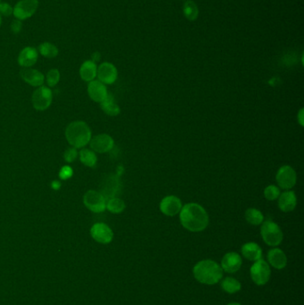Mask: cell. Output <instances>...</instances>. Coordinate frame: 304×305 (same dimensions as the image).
<instances>
[{
    "label": "cell",
    "mask_w": 304,
    "mask_h": 305,
    "mask_svg": "<svg viewBox=\"0 0 304 305\" xmlns=\"http://www.w3.org/2000/svg\"><path fill=\"white\" fill-rule=\"evenodd\" d=\"M94 239L101 244H109L114 238V232L109 226L105 223H96L90 230Z\"/></svg>",
    "instance_id": "4fadbf2b"
},
{
    "label": "cell",
    "mask_w": 304,
    "mask_h": 305,
    "mask_svg": "<svg viewBox=\"0 0 304 305\" xmlns=\"http://www.w3.org/2000/svg\"><path fill=\"white\" fill-rule=\"evenodd\" d=\"M106 209L114 214H119L124 212L126 209V203L119 197H113L106 201Z\"/></svg>",
    "instance_id": "484cf974"
},
{
    "label": "cell",
    "mask_w": 304,
    "mask_h": 305,
    "mask_svg": "<svg viewBox=\"0 0 304 305\" xmlns=\"http://www.w3.org/2000/svg\"><path fill=\"white\" fill-rule=\"evenodd\" d=\"M90 148L94 152L99 153L110 152L114 149V141L111 136L107 134H99L90 140Z\"/></svg>",
    "instance_id": "7c38bea8"
},
{
    "label": "cell",
    "mask_w": 304,
    "mask_h": 305,
    "mask_svg": "<svg viewBox=\"0 0 304 305\" xmlns=\"http://www.w3.org/2000/svg\"><path fill=\"white\" fill-rule=\"evenodd\" d=\"M21 30V21L18 19H15L12 21L11 23V30L13 31V33L17 34L19 33Z\"/></svg>",
    "instance_id": "e575fe53"
},
{
    "label": "cell",
    "mask_w": 304,
    "mask_h": 305,
    "mask_svg": "<svg viewBox=\"0 0 304 305\" xmlns=\"http://www.w3.org/2000/svg\"><path fill=\"white\" fill-rule=\"evenodd\" d=\"M276 180L279 188H282L284 190H291L297 182V174L291 166H281L276 174Z\"/></svg>",
    "instance_id": "8992f818"
},
{
    "label": "cell",
    "mask_w": 304,
    "mask_h": 305,
    "mask_svg": "<svg viewBox=\"0 0 304 305\" xmlns=\"http://www.w3.org/2000/svg\"><path fill=\"white\" fill-rule=\"evenodd\" d=\"M13 7L7 3H0V15L2 16H10L13 14Z\"/></svg>",
    "instance_id": "d6a6232c"
},
{
    "label": "cell",
    "mask_w": 304,
    "mask_h": 305,
    "mask_svg": "<svg viewBox=\"0 0 304 305\" xmlns=\"http://www.w3.org/2000/svg\"><path fill=\"white\" fill-rule=\"evenodd\" d=\"M39 53L47 58H55L58 55V48L54 44L49 42H44L38 47Z\"/></svg>",
    "instance_id": "f1b7e54d"
},
{
    "label": "cell",
    "mask_w": 304,
    "mask_h": 305,
    "mask_svg": "<svg viewBox=\"0 0 304 305\" xmlns=\"http://www.w3.org/2000/svg\"><path fill=\"white\" fill-rule=\"evenodd\" d=\"M261 235L268 246L277 247L283 241L284 234L279 225L271 220L262 222Z\"/></svg>",
    "instance_id": "277c9868"
},
{
    "label": "cell",
    "mask_w": 304,
    "mask_h": 305,
    "mask_svg": "<svg viewBox=\"0 0 304 305\" xmlns=\"http://www.w3.org/2000/svg\"><path fill=\"white\" fill-rule=\"evenodd\" d=\"M245 220L253 226H260L264 221V215L256 208H249L245 212Z\"/></svg>",
    "instance_id": "cb8c5ba5"
},
{
    "label": "cell",
    "mask_w": 304,
    "mask_h": 305,
    "mask_svg": "<svg viewBox=\"0 0 304 305\" xmlns=\"http://www.w3.org/2000/svg\"><path fill=\"white\" fill-rule=\"evenodd\" d=\"M267 258L269 263L277 270H283L288 265V257L283 251L279 248H272L268 252Z\"/></svg>",
    "instance_id": "2e32d148"
},
{
    "label": "cell",
    "mask_w": 304,
    "mask_h": 305,
    "mask_svg": "<svg viewBox=\"0 0 304 305\" xmlns=\"http://www.w3.org/2000/svg\"><path fill=\"white\" fill-rule=\"evenodd\" d=\"M60 81V72L57 69H52L47 74V83L49 87H55Z\"/></svg>",
    "instance_id": "4dcf8cb0"
},
{
    "label": "cell",
    "mask_w": 304,
    "mask_h": 305,
    "mask_svg": "<svg viewBox=\"0 0 304 305\" xmlns=\"http://www.w3.org/2000/svg\"><path fill=\"white\" fill-rule=\"evenodd\" d=\"M1 24H2V16L0 15V26H1Z\"/></svg>",
    "instance_id": "ab89813d"
},
{
    "label": "cell",
    "mask_w": 304,
    "mask_h": 305,
    "mask_svg": "<svg viewBox=\"0 0 304 305\" xmlns=\"http://www.w3.org/2000/svg\"><path fill=\"white\" fill-rule=\"evenodd\" d=\"M183 203L176 195H167L160 202V211L166 216L174 217L179 214Z\"/></svg>",
    "instance_id": "30bf717a"
},
{
    "label": "cell",
    "mask_w": 304,
    "mask_h": 305,
    "mask_svg": "<svg viewBox=\"0 0 304 305\" xmlns=\"http://www.w3.org/2000/svg\"><path fill=\"white\" fill-rule=\"evenodd\" d=\"M80 161L88 167H94L97 164V157L94 151L83 149L80 152Z\"/></svg>",
    "instance_id": "83f0119b"
},
{
    "label": "cell",
    "mask_w": 304,
    "mask_h": 305,
    "mask_svg": "<svg viewBox=\"0 0 304 305\" xmlns=\"http://www.w3.org/2000/svg\"><path fill=\"white\" fill-rule=\"evenodd\" d=\"M252 280L257 286L266 285L271 279V271L270 264L266 261L260 259L254 262L250 270Z\"/></svg>",
    "instance_id": "5b68a950"
},
{
    "label": "cell",
    "mask_w": 304,
    "mask_h": 305,
    "mask_svg": "<svg viewBox=\"0 0 304 305\" xmlns=\"http://www.w3.org/2000/svg\"><path fill=\"white\" fill-rule=\"evenodd\" d=\"M72 174H73V170L70 166H64L62 169H60L59 177L61 179L65 180V179L71 178Z\"/></svg>",
    "instance_id": "836d02e7"
},
{
    "label": "cell",
    "mask_w": 304,
    "mask_h": 305,
    "mask_svg": "<svg viewBox=\"0 0 304 305\" xmlns=\"http://www.w3.org/2000/svg\"><path fill=\"white\" fill-rule=\"evenodd\" d=\"M280 194H281L280 188L275 185H270L266 186L264 189V196L268 201H275L278 199Z\"/></svg>",
    "instance_id": "f546056e"
},
{
    "label": "cell",
    "mask_w": 304,
    "mask_h": 305,
    "mask_svg": "<svg viewBox=\"0 0 304 305\" xmlns=\"http://www.w3.org/2000/svg\"><path fill=\"white\" fill-rule=\"evenodd\" d=\"M182 227L190 232H202L209 225V215L206 210L196 203H186L179 212Z\"/></svg>",
    "instance_id": "6da1fadb"
},
{
    "label": "cell",
    "mask_w": 304,
    "mask_h": 305,
    "mask_svg": "<svg viewBox=\"0 0 304 305\" xmlns=\"http://www.w3.org/2000/svg\"><path fill=\"white\" fill-rule=\"evenodd\" d=\"M279 208L283 212H293L297 205V197L293 190H285L279 196Z\"/></svg>",
    "instance_id": "9a60e30c"
},
{
    "label": "cell",
    "mask_w": 304,
    "mask_h": 305,
    "mask_svg": "<svg viewBox=\"0 0 304 305\" xmlns=\"http://www.w3.org/2000/svg\"><path fill=\"white\" fill-rule=\"evenodd\" d=\"M97 64L91 60L85 61L82 65L80 66V75L83 81H88V82L94 81L95 78L97 77Z\"/></svg>",
    "instance_id": "7402d4cb"
},
{
    "label": "cell",
    "mask_w": 304,
    "mask_h": 305,
    "mask_svg": "<svg viewBox=\"0 0 304 305\" xmlns=\"http://www.w3.org/2000/svg\"><path fill=\"white\" fill-rule=\"evenodd\" d=\"M0 1H1V0H0Z\"/></svg>",
    "instance_id": "60d3db41"
},
{
    "label": "cell",
    "mask_w": 304,
    "mask_h": 305,
    "mask_svg": "<svg viewBox=\"0 0 304 305\" xmlns=\"http://www.w3.org/2000/svg\"><path fill=\"white\" fill-rule=\"evenodd\" d=\"M77 156H78V152H77L76 149H74V148L68 149L64 154V160L67 162H72V161H75Z\"/></svg>",
    "instance_id": "1f68e13d"
},
{
    "label": "cell",
    "mask_w": 304,
    "mask_h": 305,
    "mask_svg": "<svg viewBox=\"0 0 304 305\" xmlns=\"http://www.w3.org/2000/svg\"><path fill=\"white\" fill-rule=\"evenodd\" d=\"M298 122L300 123L301 126H304V108L301 109L300 112L298 113Z\"/></svg>",
    "instance_id": "d590c367"
},
{
    "label": "cell",
    "mask_w": 304,
    "mask_h": 305,
    "mask_svg": "<svg viewBox=\"0 0 304 305\" xmlns=\"http://www.w3.org/2000/svg\"><path fill=\"white\" fill-rule=\"evenodd\" d=\"M220 286L223 289V291L228 294H236L238 291H240L242 288L240 282L232 277H227L226 279L221 281Z\"/></svg>",
    "instance_id": "d4e9b609"
},
{
    "label": "cell",
    "mask_w": 304,
    "mask_h": 305,
    "mask_svg": "<svg viewBox=\"0 0 304 305\" xmlns=\"http://www.w3.org/2000/svg\"><path fill=\"white\" fill-rule=\"evenodd\" d=\"M228 305H242L240 304H237V303H231V304H229Z\"/></svg>",
    "instance_id": "f35d334b"
},
{
    "label": "cell",
    "mask_w": 304,
    "mask_h": 305,
    "mask_svg": "<svg viewBox=\"0 0 304 305\" xmlns=\"http://www.w3.org/2000/svg\"><path fill=\"white\" fill-rule=\"evenodd\" d=\"M20 74L21 79L30 86L40 87L44 83V75L38 70L31 68H23L21 69Z\"/></svg>",
    "instance_id": "ac0fdd59"
},
{
    "label": "cell",
    "mask_w": 304,
    "mask_h": 305,
    "mask_svg": "<svg viewBox=\"0 0 304 305\" xmlns=\"http://www.w3.org/2000/svg\"><path fill=\"white\" fill-rule=\"evenodd\" d=\"M97 76L98 81L105 85L114 84L118 78V71L114 64L105 62L97 67Z\"/></svg>",
    "instance_id": "8fae6325"
},
{
    "label": "cell",
    "mask_w": 304,
    "mask_h": 305,
    "mask_svg": "<svg viewBox=\"0 0 304 305\" xmlns=\"http://www.w3.org/2000/svg\"><path fill=\"white\" fill-rule=\"evenodd\" d=\"M51 187L53 189H55V190H58V189H60V187H61V183L59 181H57V180H54L53 182L51 183Z\"/></svg>",
    "instance_id": "8d00e7d4"
},
{
    "label": "cell",
    "mask_w": 304,
    "mask_h": 305,
    "mask_svg": "<svg viewBox=\"0 0 304 305\" xmlns=\"http://www.w3.org/2000/svg\"><path fill=\"white\" fill-rule=\"evenodd\" d=\"M52 103V91L47 87H40L34 91L32 105L38 111L47 110Z\"/></svg>",
    "instance_id": "9c48e42d"
},
{
    "label": "cell",
    "mask_w": 304,
    "mask_h": 305,
    "mask_svg": "<svg viewBox=\"0 0 304 305\" xmlns=\"http://www.w3.org/2000/svg\"><path fill=\"white\" fill-rule=\"evenodd\" d=\"M194 279L204 285H215L223 278V270L212 260H203L194 265Z\"/></svg>",
    "instance_id": "7a4b0ae2"
},
{
    "label": "cell",
    "mask_w": 304,
    "mask_h": 305,
    "mask_svg": "<svg viewBox=\"0 0 304 305\" xmlns=\"http://www.w3.org/2000/svg\"><path fill=\"white\" fill-rule=\"evenodd\" d=\"M100 106L102 110L110 116H117L121 113L120 106L115 103L114 97L111 94L108 93L106 99L100 103Z\"/></svg>",
    "instance_id": "603a6c76"
},
{
    "label": "cell",
    "mask_w": 304,
    "mask_h": 305,
    "mask_svg": "<svg viewBox=\"0 0 304 305\" xmlns=\"http://www.w3.org/2000/svg\"><path fill=\"white\" fill-rule=\"evenodd\" d=\"M100 57H101L100 54L98 52H96V53H94L93 55H92V60L91 61H93L94 63H96V62H98L100 60Z\"/></svg>",
    "instance_id": "74e56055"
},
{
    "label": "cell",
    "mask_w": 304,
    "mask_h": 305,
    "mask_svg": "<svg viewBox=\"0 0 304 305\" xmlns=\"http://www.w3.org/2000/svg\"><path fill=\"white\" fill-rule=\"evenodd\" d=\"M38 7V0H21L14 5L13 14L18 20L23 21L32 16Z\"/></svg>",
    "instance_id": "ba28073f"
},
{
    "label": "cell",
    "mask_w": 304,
    "mask_h": 305,
    "mask_svg": "<svg viewBox=\"0 0 304 305\" xmlns=\"http://www.w3.org/2000/svg\"><path fill=\"white\" fill-rule=\"evenodd\" d=\"M38 51L32 47H27L20 52L18 56V63L21 67L30 68L37 63Z\"/></svg>",
    "instance_id": "d6986e66"
},
{
    "label": "cell",
    "mask_w": 304,
    "mask_h": 305,
    "mask_svg": "<svg viewBox=\"0 0 304 305\" xmlns=\"http://www.w3.org/2000/svg\"><path fill=\"white\" fill-rule=\"evenodd\" d=\"M183 13L187 20L194 21L197 19L199 14L197 4L192 0H187L183 6Z\"/></svg>",
    "instance_id": "4316f807"
},
{
    "label": "cell",
    "mask_w": 304,
    "mask_h": 305,
    "mask_svg": "<svg viewBox=\"0 0 304 305\" xmlns=\"http://www.w3.org/2000/svg\"><path fill=\"white\" fill-rule=\"evenodd\" d=\"M118 178L115 176H109L103 181L102 191L100 192L106 201L115 197V194L118 189Z\"/></svg>",
    "instance_id": "44dd1931"
},
{
    "label": "cell",
    "mask_w": 304,
    "mask_h": 305,
    "mask_svg": "<svg viewBox=\"0 0 304 305\" xmlns=\"http://www.w3.org/2000/svg\"><path fill=\"white\" fill-rule=\"evenodd\" d=\"M88 92L90 98L97 103L104 101L108 95L106 85L102 83L101 81H95V80L89 82Z\"/></svg>",
    "instance_id": "e0dca14e"
},
{
    "label": "cell",
    "mask_w": 304,
    "mask_h": 305,
    "mask_svg": "<svg viewBox=\"0 0 304 305\" xmlns=\"http://www.w3.org/2000/svg\"><path fill=\"white\" fill-rule=\"evenodd\" d=\"M241 253L245 259L251 262H256L262 259V250L261 246L254 242H249L243 245L241 248Z\"/></svg>",
    "instance_id": "ffe728a7"
},
{
    "label": "cell",
    "mask_w": 304,
    "mask_h": 305,
    "mask_svg": "<svg viewBox=\"0 0 304 305\" xmlns=\"http://www.w3.org/2000/svg\"><path fill=\"white\" fill-rule=\"evenodd\" d=\"M83 202L86 207L96 213L105 212L106 209V198L100 192L97 191H88L84 195Z\"/></svg>",
    "instance_id": "52a82bcc"
},
{
    "label": "cell",
    "mask_w": 304,
    "mask_h": 305,
    "mask_svg": "<svg viewBox=\"0 0 304 305\" xmlns=\"http://www.w3.org/2000/svg\"><path fill=\"white\" fill-rule=\"evenodd\" d=\"M65 137L69 144L74 149H81L89 144L92 139V134L87 123L77 121L68 125L65 130Z\"/></svg>",
    "instance_id": "3957f363"
},
{
    "label": "cell",
    "mask_w": 304,
    "mask_h": 305,
    "mask_svg": "<svg viewBox=\"0 0 304 305\" xmlns=\"http://www.w3.org/2000/svg\"><path fill=\"white\" fill-rule=\"evenodd\" d=\"M242 258L240 254L236 252H229L225 254L221 260V269L228 273H236L242 267Z\"/></svg>",
    "instance_id": "5bb4252c"
}]
</instances>
